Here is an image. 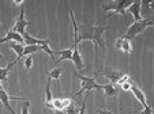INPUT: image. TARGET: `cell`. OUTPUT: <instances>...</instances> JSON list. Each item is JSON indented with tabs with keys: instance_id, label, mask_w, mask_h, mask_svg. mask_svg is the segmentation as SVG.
Here are the masks:
<instances>
[{
	"instance_id": "cell-1",
	"label": "cell",
	"mask_w": 154,
	"mask_h": 114,
	"mask_svg": "<svg viewBox=\"0 0 154 114\" xmlns=\"http://www.w3.org/2000/svg\"><path fill=\"white\" fill-rule=\"evenodd\" d=\"M153 25H154V22L151 21V19H140V21H138V22H134V23L127 29L125 34L122 35L120 38H122V39H127V41H130V39H135L138 35L142 34L147 27H151Z\"/></svg>"
},
{
	"instance_id": "cell-2",
	"label": "cell",
	"mask_w": 154,
	"mask_h": 114,
	"mask_svg": "<svg viewBox=\"0 0 154 114\" xmlns=\"http://www.w3.org/2000/svg\"><path fill=\"white\" fill-rule=\"evenodd\" d=\"M74 75L78 77L79 80L82 82V88L78 91V92L75 94L76 97H79L83 91H86V92H89L90 94L93 90H102V84H100V83H97L96 82V76L98 75V71L97 72H94L93 73V76H82V75H79V73H74Z\"/></svg>"
},
{
	"instance_id": "cell-3",
	"label": "cell",
	"mask_w": 154,
	"mask_h": 114,
	"mask_svg": "<svg viewBox=\"0 0 154 114\" xmlns=\"http://www.w3.org/2000/svg\"><path fill=\"white\" fill-rule=\"evenodd\" d=\"M131 4H132V1H130V0H124V1L116 0V1H111L109 4L102 6V11H111L112 14H120L123 18H125V8H128Z\"/></svg>"
},
{
	"instance_id": "cell-4",
	"label": "cell",
	"mask_w": 154,
	"mask_h": 114,
	"mask_svg": "<svg viewBox=\"0 0 154 114\" xmlns=\"http://www.w3.org/2000/svg\"><path fill=\"white\" fill-rule=\"evenodd\" d=\"M72 103V101L70 98H55L52 99L49 103H45V107L47 109H52L55 113L57 114H64L66 109Z\"/></svg>"
},
{
	"instance_id": "cell-5",
	"label": "cell",
	"mask_w": 154,
	"mask_h": 114,
	"mask_svg": "<svg viewBox=\"0 0 154 114\" xmlns=\"http://www.w3.org/2000/svg\"><path fill=\"white\" fill-rule=\"evenodd\" d=\"M104 33H105V27L100 26V25H94V37H93V44H94V49L97 52V46H101L102 50H105V44H104Z\"/></svg>"
},
{
	"instance_id": "cell-6",
	"label": "cell",
	"mask_w": 154,
	"mask_h": 114,
	"mask_svg": "<svg viewBox=\"0 0 154 114\" xmlns=\"http://www.w3.org/2000/svg\"><path fill=\"white\" fill-rule=\"evenodd\" d=\"M29 23L30 22H27L26 19H25V8H22L20 12H19V15H18V18H17L15 26L12 27V31H15V33H18V34L22 35L25 31H26V27H27Z\"/></svg>"
},
{
	"instance_id": "cell-7",
	"label": "cell",
	"mask_w": 154,
	"mask_h": 114,
	"mask_svg": "<svg viewBox=\"0 0 154 114\" xmlns=\"http://www.w3.org/2000/svg\"><path fill=\"white\" fill-rule=\"evenodd\" d=\"M11 99H17V101H19L20 98H18V97H12V95H8V94L6 92V91L3 90V87H0V101H2V103H3V106L7 109V110H10L12 114H17L14 111V109L11 107V105H10V101Z\"/></svg>"
},
{
	"instance_id": "cell-8",
	"label": "cell",
	"mask_w": 154,
	"mask_h": 114,
	"mask_svg": "<svg viewBox=\"0 0 154 114\" xmlns=\"http://www.w3.org/2000/svg\"><path fill=\"white\" fill-rule=\"evenodd\" d=\"M101 73L106 77V79L111 80L112 84H115V83L117 84V83L123 79V76L125 75L124 72H120V71H111V69H105V71H102Z\"/></svg>"
},
{
	"instance_id": "cell-9",
	"label": "cell",
	"mask_w": 154,
	"mask_h": 114,
	"mask_svg": "<svg viewBox=\"0 0 154 114\" xmlns=\"http://www.w3.org/2000/svg\"><path fill=\"white\" fill-rule=\"evenodd\" d=\"M22 38H23V42L26 45H49V42H51V39H38V38H34V37H32V35L29 34L27 31H25L23 34H22Z\"/></svg>"
},
{
	"instance_id": "cell-10",
	"label": "cell",
	"mask_w": 154,
	"mask_h": 114,
	"mask_svg": "<svg viewBox=\"0 0 154 114\" xmlns=\"http://www.w3.org/2000/svg\"><path fill=\"white\" fill-rule=\"evenodd\" d=\"M7 41H10V42H18V44H22V45L25 44L22 35L18 34V33H15V31H12V30H7L6 37H4V38H0V44L7 42Z\"/></svg>"
},
{
	"instance_id": "cell-11",
	"label": "cell",
	"mask_w": 154,
	"mask_h": 114,
	"mask_svg": "<svg viewBox=\"0 0 154 114\" xmlns=\"http://www.w3.org/2000/svg\"><path fill=\"white\" fill-rule=\"evenodd\" d=\"M128 11L132 14L135 22L140 21V19H142V14H140V12H142V1H139V0H137V1H132V4L128 7Z\"/></svg>"
},
{
	"instance_id": "cell-12",
	"label": "cell",
	"mask_w": 154,
	"mask_h": 114,
	"mask_svg": "<svg viewBox=\"0 0 154 114\" xmlns=\"http://www.w3.org/2000/svg\"><path fill=\"white\" fill-rule=\"evenodd\" d=\"M130 91H132L134 97L137 98V101L143 106V107H146V106H147V101H146V97H145V94H143V91H140L139 88H138L137 86H134V84L131 86V90Z\"/></svg>"
},
{
	"instance_id": "cell-13",
	"label": "cell",
	"mask_w": 154,
	"mask_h": 114,
	"mask_svg": "<svg viewBox=\"0 0 154 114\" xmlns=\"http://www.w3.org/2000/svg\"><path fill=\"white\" fill-rule=\"evenodd\" d=\"M116 48H119L124 53H132V50H134L131 42L127 41V39H122V38H117L116 39Z\"/></svg>"
},
{
	"instance_id": "cell-14",
	"label": "cell",
	"mask_w": 154,
	"mask_h": 114,
	"mask_svg": "<svg viewBox=\"0 0 154 114\" xmlns=\"http://www.w3.org/2000/svg\"><path fill=\"white\" fill-rule=\"evenodd\" d=\"M53 53H59L60 54V59L56 60L55 65L60 64L61 61H66V60H71L72 57V49H60V50H53Z\"/></svg>"
},
{
	"instance_id": "cell-15",
	"label": "cell",
	"mask_w": 154,
	"mask_h": 114,
	"mask_svg": "<svg viewBox=\"0 0 154 114\" xmlns=\"http://www.w3.org/2000/svg\"><path fill=\"white\" fill-rule=\"evenodd\" d=\"M102 90L106 98H115L117 95V88L115 87V84L112 83H106V84H102Z\"/></svg>"
},
{
	"instance_id": "cell-16",
	"label": "cell",
	"mask_w": 154,
	"mask_h": 114,
	"mask_svg": "<svg viewBox=\"0 0 154 114\" xmlns=\"http://www.w3.org/2000/svg\"><path fill=\"white\" fill-rule=\"evenodd\" d=\"M18 63V60H15V61H12L11 64H8L6 68H0V82H7V79H8V73L10 71H11V68L14 67L15 64Z\"/></svg>"
},
{
	"instance_id": "cell-17",
	"label": "cell",
	"mask_w": 154,
	"mask_h": 114,
	"mask_svg": "<svg viewBox=\"0 0 154 114\" xmlns=\"http://www.w3.org/2000/svg\"><path fill=\"white\" fill-rule=\"evenodd\" d=\"M10 48H11V49L17 53V56H18L17 60L19 61V60L23 57V48L25 46L22 44H18V42H10Z\"/></svg>"
},
{
	"instance_id": "cell-18",
	"label": "cell",
	"mask_w": 154,
	"mask_h": 114,
	"mask_svg": "<svg viewBox=\"0 0 154 114\" xmlns=\"http://www.w3.org/2000/svg\"><path fill=\"white\" fill-rule=\"evenodd\" d=\"M37 50H41L40 45H26L23 48V56H30L33 53H35Z\"/></svg>"
},
{
	"instance_id": "cell-19",
	"label": "cell",
	"mask_w": 154,
	"mask_h": 114,
	"mask_svg": "<svg viewBox=\"0 0 154 114\" xmlns=\"http://www.w3.org/2000/svg\"><path fill=\"white\" fill-rule=\"evenodd\" d=\"M61 73H63V69H60V68H55V69L47 72V75H48V77H49V79L59 80V79H60V76H61Z\"/></svg>"
},
{
	"instance_id": "cell-20",
	"label": "cell",
	"mask_w": 154,
	"mask_h": 114,
	"mask_svg": "<svg viewBox=\"0 0 154 114\" xmlns=\"http://www.w3.org/2000/svg\"><path fill=\"white\" fill-rule=\"evenodd\" d=\"M51 80H52V79H48L47 86H45V95H47V101H45V103H49L53 99V98H52V92H51Z\"/></svg>"
},
{
	"instance_id": "cell-21",
	"label": "cell",
	"mask_w": 154,
	"mask_h": 114,
	"mask_svg": "<svg viewBox=\"0 0 154 114\" xmlns=\"http://www.w3.org/2000/svg\"><path fill=\"white\" fill-rule=\"evenodd\" d=\"M41 50H44L45 53H48V54H49V57L52 59V61H53V63L56 61L55 54H53V50H52V49H49V46H48V45H41Z\"/></svg>"
},
{
	"instance_id": "cell-22",
	"label": "cell",
	"mask_w": 154,
	"mask_h": 114,
	"mask_svg": "<svg viewBox=\"0 0 154 114\" xmlns=\"http://www.w3.org/2000/svg\"><path fill=\"white\" fill-rule=\"evenodd\" d=\"M78 107H76L75 105H74V102L71 103L70 106H68L67 109H66V114H78Z\"/></svg>"
},
{
	"instance_id": "cell-23",
	"label": "cell",
	"mask_w": 154,
	"mask_h": 114,
	"mask_svg": "<svg viewBox=\"0 0 154 114\" xmlns=\"http://www.w3.org/2000/svg\"><path fill=\"white\" fill-rule=\"evenodd\" d=\"M134 114H153V109L150 105H147L146 107H143L142 111H132Z\"/></svg>"
},
{
	"instance_id": "cell-24",
	"label": "cell",
	"mask_w": 154,
	"mask_h": 114,
	"mask_svg": "<svg viewBox=\"0 0 154 114\" xmlns=\"http://www.w3.org/2000/svg\"><path fill=\"white\" fill-rule=\"evenodd\" d=\"M32 65H33V57H32V54H30V56H27L26 60H25V68H26V71H30Z\"/></svg>"
},
{
	"instance_id": "cell-25",
	"label": "cell",
	"mask_w": 154,
	"mask_h": 114,
	"mask_svg": "<svg viewBox=\"0 0 154 114\" xmlns=\"http://www.w3.org/2000/svg\"><path fill=\"white\" fill-rule=\"evenodd\" d=\"M29 107H30V102L29 101H25V102L22 103V106H20V109H22V114H29Z\"/></svg>"
},
{
	"instance_id": "cell-26",
	"label": "cell",
	"mask_w": 154,
	"mask_h": 114,
	"mask_svg": "<svg viewBox=\"0 0 154 114\" xmlns=\"http://www.w3.org/2000/svg\"><path fill=\"white\" fill-rule=\"evenodd\" d=\"M87 97H89V94H87L86 97H85V99H83V102H82V106H81V109H79L78 114H85V110H86V101H87Z\"/></svg>"
},
{
	"instance_id": "cell-27",
	"label": "cell",
	"mask_w": 154,
	"mask_h": 114,
	"mask_svg": "<svg viewBox=\"0 0 154 114\" xmlns=\"http://www.w3.org/2000/svg\"><path fill=\"white\" fill-rule=\"evenodd\" d=\"M131 86H132V82H127V83H123V84H120V87H122L123 91H130L131 90Z\"/></svg>"
},
{
	"instance_id": "cell-28",
	"label": "cell",
	"mask_w": 154,
	"mask_h": 114,
	"mask_svg": "<svg viewBox=\"0 0 154 114\" xmlns=\"http://www.w3.org/2000/svg\"><path fill=\"white\" fill-rule=\"evenodd\" d=\"M97 113H98V114H112V111L108 110V109H98V110H97Z\"/></svg>"
},
{
	"instance_id": "cell-29",
	"label": "cell",
	"mask_w": 154,
	"mask_h": 114,
	"mask_svg": "<svg viewBox=\"0 0 154 114\" xmlns=\"http://www.w3.org/2000/svg\"><path fill=\"white\" fill-rule=\"evenodd\" d=\"M23 4V1L22 0H18V1H12V6H22Z\"/></svg>"
},
{
	"instance_id": "cell-30",
	"label": "cell",
	"mask_w": 154,
	"mask_h": 114,
	"mask_svg": "<svg viewBox=\"0 0 154 114\" xmlns=\"http://www.w3.org/2000/svg\"><path fill=\"white\" fill-rule=\"evenodd\" d=\"M0 59H3V56H2V53H0Z\"/></svg>"
}]
</instances>
